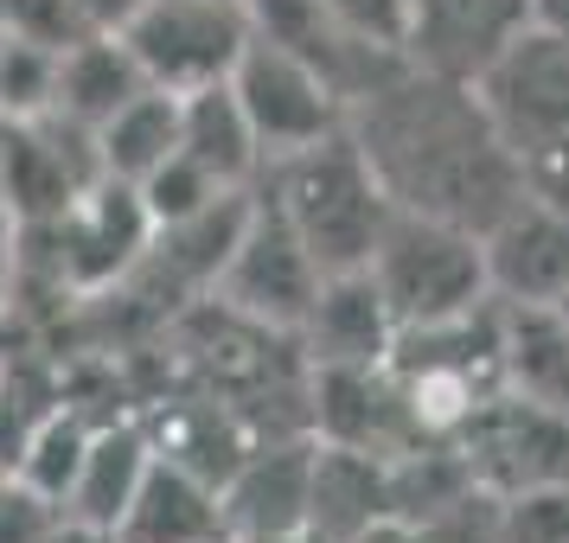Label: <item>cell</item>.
I'll use <instances>...</instances> for the list:
<instances>
[{
	"instance_id": "obj_28",
	"label": "cell",
	"mask_w": 569,
	"mask_h": 543,
	"mask_svg": "<svg viewBox=\"0 0 569 543\" xmlns=\"http://www.w3.org/2000/svg\"><path fill=\"white\" fill-rule=\"evenodd\" d=\"M7 32H13V39H32V46H46V52H64V46H78L90 27L78 20L71 0H13V7H7Z\"/></svg>"
},
{
	"instance_id": "obj_25",
	"label": "cell",
	"mask_w": 569,
	"mask_h": 543,
	"mask_svg": "<svg viewBox=\"0 0 569 543\" xmlns=\"http://www.w3.org/2000/svg\"><path fill=\"white\" fill-rule=\"evenodd\" d=\"M224 192H231V185H218L206 167H192L180 148H173L148 180L134 185V199H141V211H148V224H154V231H160V224H180V218H192V211H206L211 199H224ZM237 192H243V185H237Z\"/></svg>"
},
{
	"instance_id": "obj_11",
	"label": "cell",
	"mask_w": 569,
	"mask_h": 543,
	"mask_svg": "<svg viewBox=\"0 0 569 543\" xmlns=\"http://www.w3.org/2000/svg\"><path fill=\"white\" fill-rule=\"evenodd\" d=\"M243 20H250V39L282 46V52H295L301 64H313L320 78L333 83V97L346 109H359L371 90H385V83L403 71V58L352 39L320 0H243Z\"/></svg>"
},
{
	"instance_id": "obj_19",
	"label": "cell",
	"mask_w": 569,
	"mask_h": 543,
	"mask_svg": "<svg viewBox=\"0 0 569 543\" xmlns=\"http://www.w3.org/2000/svg\"><path fill=\"white\" fill-rule=\"evenodd\" d=\"M134 90H148V78L129 58V46L116 32H83L78 46L58 52V83H52V109L46 115L71 122V129H97V122H109L129 103Z\"/></svg>"
},
{
	"instance_id": "obj_5",
	"label": "cell",
	"mask_w": 569,
	"mask_h": 543,
	"mask_svg": "<svg viewBox=\"0 0 569 543\" xmlns=\"http://www.w3.org/2000/svg\"><path fill=\"white\" fill-rule=\"evenodd\" d=\"M116 39L129 46L154 90L186 97L231 78L250 46V20H243V0H141Z\"/></svg>"
},
{
	"instance_id": "obj_22",
	"label": "cell",
	"mask_w": 569,
	"mask_h": 543,
	"mask_svg": "<svg viewBox=\"0 0 569 543\" xmlns=\"http://www.w3.org/2000/svg\"><path fill=\"white\" fill-rule=\"evenodd\" d=\"M499 326H506V390L569 415V320L557 308L499 301Z\"/></svg>"
},
{
	"instance_id": "obj_24",
	"label": "cell",
	"mask_w": 569,
	"mask_h": 543,
	"mask_svg": "<svg viewBox=\"0 0 569 543\" xmlns=\"http://www.w3.org/2000/svg\"><path fill=\"white\" fill-rule=\"evenodd\" d=\"M58 83V52L0 32V122H39L52 109Z\"/></svg>"
},
{
	"instance_id": "obj_27",
	"label": "cell",
	"mask_w": 569,
	"mask_h": 543,
	"mask_svg": "<svg viewBox=\"0 0 569 543\" xmlns=\"http://www.w3.org/2000/svg\"><path fill=\"white\" fill-rule=\"evenodd\" d=\"M320 7H327L352 39L403 58V20H410V0H320Z\"/></svg>"
},
{
	"instance_id": "obj_18",
	"label": "cell",
	"mask_w": 569,
	"mask_h": 543,
	"mask_svg": "<svg viewBox=\"0 0 569 543\" xmlns=\"http://www.w3.org/2000/svg\"><path fill=\"white\" fill-rule=\"evenodd\" d=\"M154 441H148V429L141 422H97L90 429V441H83V461H78V480H71V492H64V512L83 517V524H103V531H116V517L129 512L134 486L148 480V466H154Z\"/></svg>"
},
{
	"instance_id": "obj_7",
	"label": "cell",
	"mask_w": 569,
	"mask_h": 543,
	"mask_svg": "<svg viewBox=\"0 0 569 543\" xmlns=\"http://www.w3.org/2000/svg\"><path fill=\"white\" fill-rule=\"evenodd\" d=\"M231 97L243 109L250 134H257L262 167L301 154V148H313V141H327V134H339L352 122V109L339 103L333 83L320 78L313 64H301L282 46H262V39H250L243 58H237Z\"/></svg>"
},
{
	"instance_id": "obj_8",
	"label": "cell",
	"mask_w": 569,
	"mask_h": 543,
	"mask_svg": "<svg viewBox=\"0 0 569 543\" xmlns=\"http://www.w3.org/2000/svg\"><path fill=\"white\" fill-rule=\"evenodd\" d=\"M467 90L480 97L487 122L518 160L538 154L569 134V39L550 27H525Z\"/></svg>"
},
{
	"instance_id": "obj_15",
	"label": "cell",
	"mask_w": 569,
	"mask_h": 543,
	"mask_svg": "<svg viewBox=\"0 0 569 543\" xmlns=\"http://www.w3.org/2000/svg\"><path fill=\"white\" fill-rule=\"evenodd\" d=\"M295 339L308 364H385L397 345V320L365 269H339V275H320V294L301 313Z\"/></svg>"
},
{
	"instance_id": "obj_16",
	"label": "cell",
	"mask_w": 569,
	"mask_h": 543,
	"mask_svg": "<svg viewBox=\"0 0 569 543\" xmlns=\"http://www.w3.org/2000/svg\"><path fill=\"white\" fill-rule=\"evenodd\" d=\"M116 543H231L218 480L192 473L173 454H154L148 480L129 499V512L116 517Z\"/></svg>"
},
{
	"instance_id": "obj_4",
	"label": "cell",
	"mask_w": 569,
	"mask_h": 543,
	"mask_svg": "<svg viewBox=\"0 0 569 543\" xmlns=\"http://www.w3.org/2000/svg\"><path fill=\"white\" fill-rule=\"evenodd\" d=\"M211 294H218L237 320H250L262 333H288V339L301 326V313L313 308V294H320V262L308 257V243L295 237V224L276 211L269 192H250L243 231H237Z\"/></svg>"
},
{
	"instance_id": "obj_1",
	"label": "cell",
	"mask_w": 569,
	"mask_h": 543,
	"mask_svg": "<svg viewBox=\"0 0 569 543\" xmlns=\"http://www.w3.org/2000/svg\"><path fill=\"white\" fill-rule=\"evenodd\" d=\"M346 129L397 211L487 231L525 199L518 154L499 141V129L487 122V109L467 83L403 64L385 90H371L352 109Z\"/></svg>"
},
{
	"instance_id": "obj_9",
	"label": "cell",
	"mask_w": 569,
	"mask_h": 543,
	"mask_svg": "<svg viewBox=\"0 0 569 543\" xmlns=\"http://www.w3.org/2000/svg\"><path fill=\"white\" fill-rule=\"evenodd\" d=\"M308 422H313V441L359 448V454H378V461H397L403 448L422 441L410 396H403L390 364H313Z\"/></svg>"
},
{
	"instance_id": "obj_30",
	"label": "cell",
	"mask_w": 569,
	"mask_h": 543,
	"mask_svg": "<svg viewBox=\"0 0 569 543\" xmlns=\"http://www.w3.org/2000/svg\"><path fill=\"white\" fill-rule=\"evenodd\" d=\"M71 7H78V20H83L90 32H122L141 0H71Z\"/></svg>"
},
{
	"instance_id": "obj_23",
	"label": "cell",
	"mask_w": 569,
	"mask_h": 543,
	"mask_svg": "<svg viewBox=\"0 0 569 543\" xmlns=\"http://www.w3.org/2000/svg\"><path fill=\"white\" fill-rule=\"evenodd\" d=\"M90 415H78L71 403H52V410L39 415L20 441V454H13V480H27L32 492H46L58 512H64V492L78 480V461H83V441H90Z\"/></svg>"
},
{
	"instance_id": "obj_26",
	"label": "cell",
	"mask_w": 569,
	"mask_h": 543,
	"mask_svg": "<svg viewBox=\"0 0 569 543\" xmlns=\"http://www.w3.org/2000/svg\"><path fill=\"white\" fill-rule=\"evenodd\" d=\"M499 543H569V486L499 499Z\"/></svg>"
},
{
	"instance_id": "obj_17",
	"label": "cell",
	"mask_w": 569,
	"mask_h": 543,
	"mask_svg": "<svg viewBox=\"0 0 569 543\" xmlns=\"http://www.w3.org/2000/svg\"><path fill=\"white\" fill-rule=\"evenodd\" d=\"M390 517V466L359 448L313 441V486H308V531L320 543H359L371 524Z\"/></svg>"
},
{
	"instance_id": "obj_3",
	"label": "cell",
	"mask_w": 569,
	"mask_h": 543,
	"mask_svg": "<svg viewBox=\"0 0 569 543\" xmlns=\"http://www.w3.org/2000/svg\"><path fill=\"white\" fill-rule=\"evenodd\" d=\"M365 275L385 294L397 333L403 326H436V320H455V313H473L480 301H492L480 231L397 205L378 231V250L365 262Z\"/></svg>"
},
{
	"instance_id": "obj_33",
	"label": "cell",
	"mask_w": 569,
	"mask_h": 543,
	"mask_svg": "<svg viewBox=\"0 0 569 543\" xmlns=\"http://www.w3.org/2000/svg\"><path fill=\"white\" fill-rule=\"evenodd\" d=\"M550 308H557V313H563V320H569V294H563V301H550Z\"/></svg>"
},
{
	"instance_id": "obj_29",
	"label": "cell",
	"mask_w": 569,
	"mask_h": 543,
	"mask_svg": "<svg viewBox=\"0 0 569 543\" xmlns=\"http://www.w3.org/2000/svg\"><path fill=\"white\" fill-rule=\"evenodd\" d=\"M58 505L46 499V492H32L27 480H0V543H39L46 531H52Z\"/></svg>"
},
{
	"instance_id": "obj_32",
	"label": "cell",
	"mask_w": 569,
	"mask_h": 543,
	"mask_svg": "<svg viewBox=\"0 0 569 543\" xmlns=\"http://www.w3.org/2000/svg\"><path fill=\"white\" fill-rule=\"evenodd\" d=\"M243 543H320L313 531H288V537H243Z\"/></svg>"
},
{
	"instance_id": "obj_20",
	"label": "cell",
	"mask_w": 569,
	"mask_h": 543,
	"mask_svg": "<svg viewBox=\"0 0 569 543\" xmlns=\"http://www.w3.org/2000/svg\"><path fill=\"white\" fill-rule=\"evenodd\" d=\"M180 154L192 167H206L218 185H257L262 180V148L243 109L231 97V78L224 83H206V90H186L180 97Z\"/></svg>"
},
{
	"instance_id": "obj_10",
	"label": "cell",
	"mask_w": 569,
	"mask_h": 543,
	"mask_svg": "<svg viewBox=\"0 0 569 543\" xmlns=\"http://www.w3.org/2000/svg\"><path fill=\"white\" fill-rule=\"evenodd\" d=\"M525 27H538V0H410L403 64L448 83H473Z\"/></svg>"
},
{
	"instance_id": "obj_14",
	"label": "cell",
	"mask_w": 569,
	"mask_h": 543,
	"mask_svg": "<svg viewBox=\"0 0 569 543\" xmlns=\"http://www.w3.org/2000/svg\"><path fill=\"white\" fill-rule=\"evenodd\" d=\"M308 486H313V441H262V448H243V461L218 486L231 543L308 531Z\"/></svg>"
},
{
	"instance_id": "obj_6",
	"label": "cell",
	"mask_w": 569,
	"mask_h": 543,
	"mask_svg": "<svg viewBox=\"0 0 569 543\" xmlns=\"http://www.w3.org/2000/svg\"><path fill=\"white\" fill-rule=\"evenodd\" d=\"M473 486L492 499H518V492H550L569 486V415L543 410L518 390H499L455 429Z\"/></svg>"
},
{
	"instance_id": "obj_12",
	"label": "cell",
	"mask_w": 569,
	"mask_h": 543,
	"mask_svg": "<svg viewBox=\"0 0 569 543\" xmlns=\"http://www.w3.org/2000/svg\"><path fill=\"white\" fill-rule=\"evenodd\" d=\"M487 250V288L506 308H550L569 294V211L543 199H518L499 224L480 231Z\"/></svg>"
},
{
	"instance_id": "obj_34",
	"label": "cell",
	"mask_w": 569,
	"mask_h": 543,
	"mask_svg": "<svg viewBox=\"0 0 569 543\" xmlns=\"http://www.w3.org/2000/svg\"><path fill=\"white\" fill-rule=\"evenodd\" d=\"M7 7H13V0H0V32H7Z\"/></svg>"
},
{
	"instance_id": "obj_21",
	"label": "cell",
	"mask_w": 569,
	"mask_h": 543,
	"mask_svg": "<svg viewBox=\"0 0 569 543\" xmlns=\"http://www.w3.org/2000/svg\"><path fill=\"white\" fill-rule=\"evenodd\" d=\"M90 148H97V173L103 180L141 185L160 160L180 148V97L173 90H154V83L134 90L109 122L90 129Z\"/></svg>"
},
{
	"instance_id": "obj_13",
	"label": "cell",
	"mask_w": 569,
	"mask_h": 543,
	"mask_svg": "<svg viewBox=\"0 0 569 543\" xmlns=\"http://www.w3.org/2000/svg\"><path fill=\"white\" fill-rule=\"evenodd\" d=\"M52 224H58V243H64L58 269L78 288H103L116 275H129L134 262L148 257V237H154L134 185L122 180H90Z\"/></svg>"
},
{
	"instance_id": "obj_2",
	"label": "cell",
	"mask_w": 569,
	"mask_h": 543,
	"mask_svg": "<svg viewBox=\"0 0 569 543\" xmlns=\"http://www.w3.org/2000/svg\"><path fill=\"white\" fill-rule=\"evenodd\" d=\"M262 192L295 224V237L308 243L320 275L365 269L390 218V192L378 185L371 160L359 154L352 129L327 134V141H313V148H301L288 160H269L262 167Z\"/></svg>"
},
{
	"instance_id": "obj_31",
	"label": "cell",
	"mask_w": 569,
	"mask_h": 543,
	"mask_svg": "<svg viewBox=\"0 0 569 543\" xmlns=\"http://www.w3.org/2000/svg\"><path fill=\"white\" fill-rule=\"evenodd\" d=\"M39 543H116V531H103V524H83V517H71V512H58L52 531H46Z\"/></svg>"
}]
</instances>
